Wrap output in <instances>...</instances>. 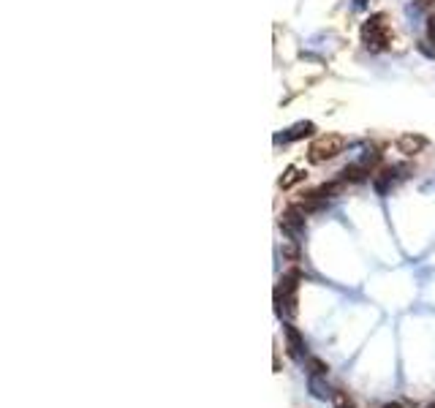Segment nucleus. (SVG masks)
Returning <instances> with one entry per match:
<instances>
[{"label":"nucleus","mask_w":435,"mask_h":408,"mask_svg":"<svg viewBox=\"0 0 435 408\" xmlns=\"http://www.w3.org/2000/svg\"><path fill=\"white\" fill-rule=\"evenodd\" d=\"M346 150V136L340 134H321L313 139V144L307 147V161L310 164H324L338 158Z\"/></svg>","instance_id":"7ed1b4c3"},{"label":"nucleus","mask_w":435,"mask_h":408,"mask_svg":"<svg viewBox=\"0 0 435 408\" xmlns=\"http://www.w3.org/2000/svg\"><path fill=\"white\" fill-rule=\"evenodd\" d=\"M419 3H433V0H419Z\"/></svg>","instance_id":"dca6fc26"},{"label":"nucleus","mask_w":435,"mask_h":408,"mask_svg":"<svg viewBox=\"0 0 435 408\" xmlns=\"http://www.w3.org/2000/svg\"><path fill=\"white\" fill-rule=\"evenodd\" d=\"M302 177H304V175L300 172V169H297V166H289V169H286V175H283L280 180H278V185H280L283 191H289L291 185H297V182L302 180Z\"/></svg>","instance_id":"9d476101"},{"label":"nucleus","mask_w":435,"mask_h":408,"mask_svg":"<svg viewBox=\"0 0 435 408\" xmlns=\"http://www.w3.org/2000/svg\"><path fill=\"white\" fill-rule=\"evenodd\" d=\"M354 6H356V8H365V6H367V0H354Z\"/></svg>","instance_id":"4468645a"},{"label":"nucleus","mask_w":435,"mask_h":408,"mask_svg":"<svg viewBox=\"0 0 435 408\" xmlns=\"http://www.w3.org/2000/svg\"><path fill=\"white\" fill-rule=\"evenodd\" d=\"M304 213L300 204H291L283 215H280V226H283V231L289 234V237H294V240H300L304 234Z\"/></svg>","instance_id":"20e7f679"},{"label":"nucleus","mask_w":435,"mask_h":408,"mask_svg":"<svg viewBox=\"0 0 435 408\" xmlns=\"http://www.w3.org/2000/svg\"><path fill=\"white\" fill-rule=\"evenodd\" d=\"M384 408H403V406H400V403H387Z\"/></svg>","instance_id":"2eb2a0df"},{"label":"nucleus","mask_w":435,"mask_h":408,"mask_svg":"<svg viewBox=\"0 0 435 408\" xmlns=\"http://www.w3.org/2000/svg\"><path fill=\"white\" fill-rule=\"evenodd\" d=\"M283 335H286V349H289V357L300 362V360L304 357V338H302V332H300L294 324H283Z\"/></svg>","instance_id":"39448f33"},{"label":"nucleus","mask_w":435,"mask_h":408,"mask_svg":"<svg viewBox=\"0 0 435 408\" xmlns=\"http://www.w3.org/2000/svg\"><path fill=\"white\" fill-rule=\"evenodd\" d=\"M335 408H354V406H351V400H348L346 395H338V406Z\"/></svg>","instance_id":"ddd939ff"},{"label":"nucleus","mask_w":435,"mask_h":408,"mask_svg":"<svg viewBox=\"0 0 435 408\" xmlns=\"http://www.w3.org/2000/svg\"><path fill=\"white\" fill-rule=\"evenodd\" d=\"M425 147H427V136L422 134H403L397 139V150L403 155H419Z\"/></svg>","instance_id":"0eeeda50"},{"label":"nucleus","mask_w":435,"mask_h":408,"mask_svg":"<svg viewBox=\"0 0 435 408\" xmlns=\"http://www.w3.org/2000/svg\"><path fill=\"white\" fill-rule=\"evenodd\" d=\"M313 134H316V123L302 120V123H294L289 131H283V134L275 136V144H291V142H300V139L313 136Z\"/></svg>","instance_id":"423d86ee"},{"label":"nucleus","mask_w":435,"mask_h":408,"mask_svg":"<svg viewBox=\"0 0 435 408\" xmlns=\"http://www.w3.org/2000/svg\"><path fill=\"white\" fill-rule=\"evenodd\" d=\"M427 36H430V41H435V17L427 19Z\"/></svg>","instance_id":"f8f14e48"},{"label":"nucleus","mask_w":435,"mask_h":408,"mask_svg":"<svg viewBox=\"0 0 435 408\" xmlns=\"http://www.w3.org/2000/svg\"><path fill=\"white\" fill-rule=\"evenodd\" d=\"M367 175H373L370 166L359 161V164H351V166H346V169L340 172V180L343 182H365L367 180Z\"/></svg>","instance_id":"6e6552de"},{"label":"nucleus","mask_w":435,"mask_h":408,"mask_svg":"<svg viewBox=\"0 0 435 408\" xmlns=\"http://www.w3.org/2000/svg\"><path fill=\"white\" fill-rule=\"evenodd\" d=\"M300 280H302V272L297 270H289L280 275L278 280V289H275V311L278 316L283 318H291L297 313V289H300Z\"/></svg>","instance_id":"f257e3e1"},{"label":"nucleus","mask_w":435,"mask_h":408,"mask_svg":"<svg viewBox=\"0 0 435 408\" xmlns=\"http://www.w3.org/2000/svg\"><path fill=\"white\" fill-rule=\"evenodd\" d=\"M362 44L367 46L370 52H384V49H389L392 30L384 14H376V17H370V19L362 25Z\"/></svg>","instance_id":"f03ea898"},{"label":"nucleus","mask_w":435,"mask_h":408,"mask_svg":"<svg viewBox=\"0 0 435 408\" xmlns=\"http://www.w3.org/2000/svg\"><path fill=\"white\" fill-rule=\"evenodd\" d=\"M427 408H435V403H430V406H427Z\"/></svg>","instance_id":"f3484780"},{"label":"nucleus","mask_w":435,"mask_h":408,"mask_svg":"<svg viewBox=\"0 0 435 408\" xmlns=\"http://www.w3.org/2000/svg\"><path fill=\"white\" fill-rule=\"evenodd\" d=\"M310 392H313V398H318V400H329L335 392L321 381V376H310Z\"/></svg>","instance_id":"1a4fd4ad"},{"label":"nucleus","mask_w":435,"mask_h":408,"mask_svg":"<svg viewBox=\"0 0 435 408\" xmlns=\"http://www.w3.org/2000/svg\"><path fill=\"white\" fill-rule=\"evenodd\" d=\"M307 367H310V376H327V365L321 362V360H307Z\"/></svg>","instance_id":"9b49d317"}]
</instances>
